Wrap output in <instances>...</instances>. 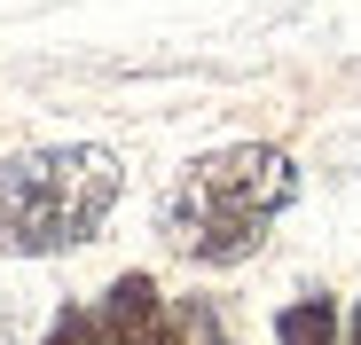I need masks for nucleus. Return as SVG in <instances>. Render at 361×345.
I'll use <instances>...</instances> for the list:
<instances>
[{
  "instance_id": "obj_1",
  "label": "nucleus",
  "mask_w": 361,
  "mask_h": 345,
  "mask_svg": "<svg viewBox=\"0 0 361 345\" xmlns=\"http://www.w3.org/2000/svg\"><path fill=\"white\" fill-rule=\"evenodd\" d=\"M290 196H298V165L283 149L228 142V149H204L173 172L157 227L189 267H235L267 244V227L290 212Z\"/></svg>"
},
{
  "instance_id": "obj_2",
  "label": "nucleus",
  "mask_w": 361,
  "mask_h": 345,
  "mask_svg": "<svg viewBox=\"0 0 361 345\" xmlns=\"http://www.w3.org/2000/svg\"><path fill=\"white\" fill-rule=\"evenodd\" d=\"M126 196V172L94 142H47L0 157V251L47 259V251H79L102 236V220Z\"/></svg>"
},
{
  "instance_id": "obj_3",
  "label": "nucleus",
  "mask_w": 361,
  "mask_h": 345,
  "mask_svg": "<svg viewBox=\"0 0 361 345\" xmlns=\"http://www.w3.org/2000/svg\"><path fill=\"white\" fill-rule=\"evenodd\" d=\"M94 322H102V345H157L165 337V299H157L149 275H118L110 299L94 306Z\"/></svg>"
},
{
  "instance_id": "obj_4",
  "label": "nucleus",
  "mask_w": 361,
  "mask_h": 345,
  "mask_svg": "<svg viewBox=\"0 0 361 345\" xmlns=\"http://www.w3.org/2000/svg\"><path fill=\"white\" fill-rule=\"evenodd\" d=\"M275 345H345V322H338V306L314 291V299H298V306L275 314Z\"/></svg>"
},
{
  "instance_id": "obj_5",
  "label": "nucleus",
  "mask_w": 361,
  "mask_h": 345,
  "mask_svg": "<svg viewBox=\"0 0 361 345\" xmlns=\"http://www.w3.org/2000/svg\"><path fill=\"white\" fill-rule=\"evenodd\" d=\"M39 345H102V322H94V306H63L47 322V337Z\"/></svg>"
},
{
  "instance_id": "obj_6",
  "label": "nucleus",
  "mask_w": 361,
  "mask_h": 345,
  "mask_svg": "<svg viewBox=\"0 0 361 345\" xmlns=\"http://www.w3.org/2000/svg\"><path fill=\"white\" fill-rule=\"evenodd\" d=\"M157 345H197V306L180 314V322H165V337H157Z\"/></svg>"
},
{
  "instance_id": "obj_7",
  "label": "nucleus",
  "mask_w": 361,
  "mask_h": 345,
  "mask_svg": "<svg viewBox=\"0 0 361 345\" xmlns=\"http://www.w3.org/2000/svg\"><path fill=\"white\" fill-rule=\"evenodd\" d=\"M345 345H361V299H353V330H345Z\"/></svg>"
},
{
  "instance_id": "obj_8",
  "label": "nucleus",
  "mask_w": 361,
  "mask_h": 345,
  "mask_svg": "<svg viewBox=\"0 0 361 345\" xmlns=\"http://www.w3.org/2000/svg\"><path fill=\"white\" fill-rule=\"evenodd\" d=\"M204 345H228V337H220V330H212V337H204Z\"/></svg>"
}]
</instances>
